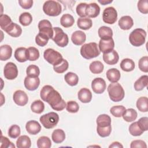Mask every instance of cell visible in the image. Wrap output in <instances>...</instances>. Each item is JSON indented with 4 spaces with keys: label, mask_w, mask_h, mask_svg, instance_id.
<instances>
[{
    "label": "cell",
    "mask_w": 148,
    "mask_h": 148,
    "mask_svg": "<svg viewBox=\"0 0 148 148\" xmlns=\"http://www.w3.org/2000/svg\"><path fill=\"white\" fill-rule=\"evenodd\" d=\"M40 96L41 99L47 102L54 110L61 111L66 108V102L60 94L50 85H45L42 88Z\"/></svg>",
    "instance_id": "obj_1"
},
{
    "label": "cell",
    "mask_w": 148,
    "mask_h": 148,
    "mask_svg": "<svg viewBox=\"0 0 148 148\" xmlns=\"http://www.w3.org/2000/svg\"><path fill=\"white\" fill-rule=\"evenodd\" d=\"M81 56L87 60L98 57L100 54L98 45L95 42H90L84 44L80 48Z\"/></svg>",
    "instance_id": "obj_2"
},
{
    "label": "cell",
    "mask_w": 148,
    "mask_h": 148,
    "mask_svg": "<svg viewBox=\"0 0 148 148\" xmlns=\"http://www.w3.org/2000/svg\"><path fill=\"white\" fill-rule=\"evenodd\" d=\"M108 92L110 99L115 102L123 100L125 95L123 87L117 82L110 83L108 87Z\"/></svg>",
    "instance_id": "obj_3"
},
{
    "label": "cell",
    "mask_w": 148,
    "mask_h": 148,
    "mask_svg": "<svg viewBox=\"0 0 148 148\" xmlns=\"http://www.w3.org/2000/svg\"><path fill=\"white\" fill-rule=\"evenodd\" d=\"M146 37V32L143 29L136 28L130 33L129 40L132 46L139 47L145 43Z\"/></svg>",
    "instance_id": "obj_4"
},
{
    "label": "cell",
    "mask_w": 148,
    "mask_h": 148,
    "mask_svg": "<svg viewBox=\"0 0 148 148\" xmlns=\"http://www.w3.org/2000/svg\"><path fill=\"white\" fill-rule=\"evenodd\" d=\"M43 10L44 13L49 16H57L62 12L61 4L56 1H46L43 5Z\"/></svg>",
    "instance_id": "obj_5"
},
{
    "label": "cell",
    "mask_w": 148,
    "mask_h": 148,
    "mask_svg": "<svg viewBox=\"0 0 148 148\" xmlns=\"http://www.w3.org/2000/svg\"><path fill=\"white\" fill-rule=\"evenodd\" d=\"M42 125L46 129H51L57 125L59 121V116L54 112L42 115L39 119Z\"/></svg>",
    "instance_id": "obj_6"
},
{
    "label": "cell",
    "mask_w": 148,
    "mask_h": 148,
    "mask_svg": "<svg viewBox=\"0 0 148 148\" xmlns=\"http://www.w3.org/2000/svg\"><path fill=\"white\" fill-rule=\"evenodd\" d=\"M54 35L52 40L56 44L61 47H64L68 44L69 39L66 34L59 27H53Z\"/></svg>",
    "instance_id": "obj_7"
},
{
    "label": "cell",
    "mask_w": 148,
    "mask_h": 148,
    "mask_svg": "<svg viewBox=\"0 0 148 148\" xmlns=\"http://www.w3.org/2000/svg\"><path fill=\"white\" fill-rule=\"evenodd\" d=\"M43 57L47 62L53 66L60 63L63 59L62 55L59 52L50 48L45 50Z\"/></svg>",
    "instance_id": "obj_8"
},
{
    "label": "cell",
    "mask_w": 148,
    "mask_h": 148,
    "mask_svg": "<svg viewBox=\"0 0 148 148\" xmlns=\"http://www.w3.org/2000/svg\"><path fill=\"white\" fill-rule=\"evenodd\" d=\"M102 19L105 23L109 24H114L117 19V10L112 6L105 8L103 12Z\"/></svg>",
    "instance_id": "obj_9"
},
{
    "label": "cell",
    "mask_w": 148,
    "mask_h": 148,
    "mask_svg": "<svg viewBox=\"0 0 148 148\" xmlns=\"http://www.w3.org/2000/svg\"><path fill=\"white\" fill-rule=\"evenodd\" d=\"M39 32L46 35L49 39H52L54 35L53 28L51 23L47 20H42L38 23Z\"/></svg>",
    "instance_id": "obj_10"
},
{
    "label": "cell",
    "mask_w": 148,
    "mask_h": 148,
    "mask_svg": "<svg viewBox=\"0 0 148 148\" xmlns=\"http://www.w3.org/2000/svg\"><path fill=\"white\" fill-rule=\"evenodd\" d=\"M3 75L8 80H13L18 76V69L16 64L12 62L6 64L3 69Z\"/></svg>",
    "instance_id": "obj_11"
},
{
    "label": "cell",
    "mask_w": 148,
    "mask_h": 148,
    "mask_svg": "<svg viewBox=\"0 0 148 148\" xmlns=\"http://www.w3.org/2000/svg\"><path fill=\"white\" fill-rule=\"evenodd\" d=\"M91 88L92 91L96 94L103 93L106 88V84L104 79L101 77L95 78L91 82Z\"/></svg>",
    "instance_id": "obj_12"
},
{
    "label": "cell",
    "mask_w": 148,
    "mask_h": 148,
    "mask_svg": "<svg viewBox=\"0 0 148 148\" xmlns=\"http://www.w3.org/2000/svg\"><path fill=\"white\" fill-rule=\"evenodd\" d=\"M13 99L14 103L20 106L25 105L28 101V97L27 94L24 91L20 90H17L14 92Z\"/></svg>",
    "instance_id": "obj_13"
},
{
    "label": "cell",
    "mask_w": 148,
    "mask_h": 148,
    "mask_svg": "<svg viewBox=\"0 0 148 148\" xmlns=\"http://www.w3.org/2000/svg\"><path fill=\"white\" fill-rule=\"evenodd\" d=\"M98 47L100 52L107 53L114 50V42L113 38L109 39H100L99 42Z\"/></svg>",
    "instance_id": "obj_14"
},
{
    "label": "cell",
    "mask_w": 148,
    "mask_h": 148,
    "mask_svg": "<svg viewBox=\"0 0 148 148\" xmlns=\"http://www.w3.org/2000/svg\"><path fill=\"white\" fill-rule=\"evenodd\" d=\"M24 86L28 90L34 91L38 88L40 84V79L38 77H32L26 76L24 81Z\"/></svg>",
    "instance_id": "obj_15"
},
{
    "label": "cell",
    "mask_w": 148,
    "mask_h": 148,
    "mask_svg": "<svg viewBox=\"0 0 148 148\" xmlns=\"http://www.w3.org/2000/svg\"><path fill=\"white\" fill-rule=\"evenodd\" d=\"M119 60V56L114 50L107 53H103V60L108 65H114L118 62Z\"/></svg>",
    "instance_id": "obj_16"
},
{
    "label": "cell",
    "mask_w": 148,
    "mask_h": 148,
    "mask_svg": "<svg viewBox=\"0 0 148 148\" xmlns=\"http://www.w3.org/2000/svg\"><path fill=\"white\" fill-rule=\"evenodd\" d=\"M100 13V8L99 5L95 3H90L87 4L86 9V14L88 18L97 17Z\"/></svg>",
    "instance_id": "obj_17"
},
{
    "label": "cell",
    "mask_w": 148,
    "mask_h": 148,
    "mask_svg": "<svg viewBox=\"0 0 148 148\" xmlns=\"http://www.w3.org/2000/svg\"><path fill=\"white\" fill-rule=\"evenodd\" d=\"M4 31L10 36L17 38L21 35L22 33V29L20 25L12 22L6 28L4 29Z\"/></svg>",
    "instance_id": "obj_18"
},
{
    "label": "cell",
    "mask_w": 148,
    "mask_h": 148,
    "mask_svg": "<svg viewBox=\"0 0 148 148\" xmlns=\"http://www.w3.org/2000/svg\"><path fill=\"white\" fill-rule=\"evenodd\" d=\"M86 40V35L85 33L82 31H76L72 34L71 40L75 45H82L85 42Z\"/></svg>",
    "instance_id": "obj_19"
},
{
    "label": "cell",
    "mask_w": 148,
    "mask_h": 148,
    "mask_svg": "<svg viewBox=\"0 0 148 148\" xmlns=\"http://www.w3.org/2000/svg\"><path fill=\"white\" fill-rule=\"evenodd\" d=\"M25 128L28 134L31 135H36L40 131L41 125L35 120H30L26 123Z\"/></svg>",
    "instance_id": "obj_20"
},
{
    "label": "cell",
    "mask_w": 148,
    "mask_h": 148,
    "mask_svg": "<svg viewBox=\"0 0 148 148\" xmlns=\"http://www.w3.org/2000/svg\"><path fill=\"white\" fill-rule=\"evenodd\" d=\"M118 24L121 29L128 30L132 27L134 21L130 16H124L119 19Z\"/></svg>",
    "instance_id": "obj_21"
},
{
    "label": "cell",
    "mask_w": 148,
    "mask_h": 148,
    "mask_svg": "<svg viewBox=\"0 0 148 148\" xmlns=\"http://www.w3.org/2000/svg\"><path fill=\"white\" fill-rule=\"evenodd\" d=\"M79 100L82 103H89L92 99V93L91 91L87 88H82L77 93Z\"/></svg>",
    "instance_id": "obj_22"
},
{
    "label": "cell",
    "mask_w": 148,
    "mask_h": 148,
    "mask_svg": "<svg viewBox=\"0 0 148 148\" xmlns=\"http://www.w3.org/2000/svg\"><path fill=\"white\" fill-rule=\"evenodd\" d=\"M12 54V49L8 45H2L0 47V60L6 61L9 60Z\"/></svg>",
    "instance_id": "obj_23"
},
{
    "label": "cell",
    "mask_w": 148,
    "mask_h": 148,
    "mask_svg": "<svg viewBox=\"0 0 148 148\" xmlns=\"http://www.w3.org/2000/svg\"><path fill=\"white\" fill-rule=\"evenodd\" d=\"M27 49L25 47H20L16 49L14 56L16 60L20 62H24L28 60Z\"/></svg>",
    "instance_id": "obj_24"
},
{
    "label": "cell",
    "mask_w": 148,
    "mask_h": 148,
    "mask_svg": "<svg viewBox=\"0 0 148 148\" xmlns=\"http://www.w3.org/2000/svg\"><path fill=\"white\" fill-rule=\"evenodd\" d=\"M106 77L109 82L111 83H116L117 82L121 77L120 71L116 68H111L107 71Z\"/></svg>",
    "instance_id": "obj_25"
},
{
    "label": "cell",
    "mask_w": 148,
    "mask_h": 148,
    "mask_svg": "<svg viewBox=\"0 0 148 148\" xmlns=\"http://www.w3.org/2000/svg\"><path fill=\"white\" fill-rule=\"evenodd\" d=\"M98 34L101 39H109L112 38V29L106 26H102L98 30Z\"/></svg>",
    "instance_id": "obj_26"
},
{
    "label": "cell",
    "mask_w": 148,
    "mask_h": 148,
    "mask_svg": "<svg viewBox=\"0 0 148 148\" xmlns=\"http://www.w3.org/2000/svg\"><path fill=\"white\" fill-rule=\"evenodd\" d=\"M77 25L82 29L87 30L91 28L92 22V20L88 17H80L77 20Z\"/></svg>",
    "instance_id": "obj_27"
},
{
    "label": "cell",
    "mask_w": 148,
    "mask_h": 148,
    "mask_svg": "<svg viewBox=\"0 0 148 148\" xmlns=\"http://www.w3.org/2000/svg\"><path fill=\"white\" fill-rule=\"evenodd\" d=\"M31 146V139L27 135H21L16 140V146L18 148H29Z\"/></svg>",
    "instance_id": "obj_28"
},
{
    "label": "cell",
    "mask_w": 148,
    "mask_h": 148,
    "mask_svg": "<svg viewBox=\"0 0 148 148\" xmlns=\"http://www.w3.org/2000/svg\"><path fill=\"white\" fill-rule=\"evenodd\" d=\"M51 139L56 143H61L65 139V132L61 129H56L53 131L51 135Z\"/></svg>",
    "instance_id": "obj_29"
},
{
    "label": "cell",
    "mask_w": 148,
    "mask_h": 148,
    "mask_svg": "<svg viewBox=\"0 0 148 148\" xmlns=\"http://www.w3.org/2000/svg\"><path fill=\"white\" fill-rule=\"evenodd\" d=\"M97 124L98 127H105L111 125V118L106 114H102L98 116L97 119Z\"/></svg>",
    "instance_id": "obj_30"
},
{
    "label": "cell",
    "mask_w": 148,
    "mask_h": 148,
    "mask_svg": "<svg viewBox=\"0 0 148 148\" xmlns=\"http://www.w3.org/2000/svg\"><path fill=\"white\" fill-rule=\"evenodd\" d=\"M148 84V76L143 75L136 80L134 83V88L136 91H141Z\"/></svg>",
    "instance_id": "obj_31"
},
{
    "label": "cell",
    "mask_w": 148,
    "mask_h": 148,
    "mask_svg": "<svg viewBox=\"0 0 148 148\" xmlns=\"http://www.w3.org/2000/svg\"><path fill=\"white\" fill-rule=\"evenodd\" d=\"M121 69L125 72H131L135 68V62L134 61L130 58L123 59L120 63Z\"/></svg>",
    "instance_id": "obj_32"
},
{
    "label": "cell",
    "mask_w": 148,
    "mask_h": 148,
    "mask_svg": "<svg viewBox=\"0 0 148 148\" xmlns=\"http://www.w3.org/2000/svg\"><path fill=\"white\" fill-rule=\"evenodd\" d=\"M137 116L138 113L136 111L132 108H130L128 109H125L122 117L125 121L132 122L136 120V119L137 118Z\"/></svg>",
    "instance_id": "obj_33"
},
{
    "label": "cell",
    "mask_w": 148,
    "mask_h": 148,
    "mask_svg": "<svg viewBox=\"0 0 148 148\" xmlns=\"http://www.w3.org/2000/svg\"><path fill=\"white\" fill-rule=\"evenodd\" d=\"M75 22L73 17L70 14H64L60 18V23L65 28L72 27Z\"/></svg>",
    "instance_id": "obj_34"
},
{
    "label": "cell",
    "mask_w": 148,
    "mask_h": 148,
    "mask_svg": "<svg viewBox=\"0 0 148 148\" xmlns=\"http://www.w3.org/2000/svg\"><path fill=\"white\" fill-rule=\"evenodd\" d=\"M64 79L66 83L71 86H75L77 85L79 82L78 76L75 73L72 72H68L65 74Z\"/></svg>",
    "instance_id": "obj_35"
},
{
    "label": "cell",
    "mask_w": 148,
    "mask_h": 148,
    "mask_svg": "<svg viewBox=\"0 0 148 148\" xmlns=\"http://www.w3.org/2000/svg\"><path fill=\"white\" fill-rule=\"evenodd\" d=\"M104 66L99 61H92L89 66L90 71L94 74H99L103 72Z\"/></svg>",
    "instance_id": "obj_36"
},
{
    "label": "cell",
    "mask_w": 148,
    "mask_h": 148,
    "mask_svg": "<svg viewBox=\"0 0 148 148\" xmlns=\"http://www.w3.org/2000/svg\"><path fill=\"white\" fill-rule=\"evenodd\" d=\"M136 107L141 112L148 111V99L146 97H141L136 101Z\"/></svg>",
    "instance_id": "obj_37"
},
{
    "label": "cell",
    "mask_w": 148,
    "mask_h": 148,
    "mask_svg": "<svg viewBox=\"0 0 148 148\" xmlns=\"http://www.w3.org/2000/svg\"><path fill=\"white\" fill-rule=\"evenodd\" d=\"M31 109L35 113L40 114L44 111L45 104L41 100H35L31 103Z\"/></svg>",
    "instance_id": "obj_38"
},
{
    "label": "cell",
    "mask_w": 148,
    "mask_h": 148,
    "mask_svg": "<svg viewBox=\"0 0 148 148\" xmlns=\"http://www.w3.org/2000/svg\"><path fill=\"white\" fill-rule=\"evenodd\" d=\"M27 54L28 60L34 61L37 60L39 57V50L34 47H29L27 49Z\"/></svg>",
    "instance_id": "obj_39"
},
{
    "label": "cell",
    "mask_w": 148,
    "mask_h": 148,
    "mask_svg": "<svg viewBox=\"0 0 148 148\" xmlns=\"http://www.w3.org/2000/svg\"><path fill=\"white\" fill-rule=\"evenodd\" d=\"M32 21V17L28 12H24L19 16V22L23 26L29 25Z\"/></svg>",
    "instance_id": "obj_40"
},
{
    "label": "cell",
    "mask_w": 148,
    "mask_h": 148,
    "mask_svg": "<svg viewBox=\"0 0 148 148\" xmlns=\"http://www.w3.org/2000/svg\"><path fill=\"white\" fill-rule=\"evenodd\" d=\"M51 146V140L47 136H40L37 140V147L38 148H50Z\"/></svg>",
    "instance_id": "obj_41"
},
{
    "label": "cell",
    "mask_w": 148,
    "mask_h": 148,
    "mask_svg": "<svg viewBox=\"0 0 148 148\" xmlns=\"http://www.w3.org/2000/svg\"><path fill=\"white\" fill-rule=\"evenodd\" d=\"M68 62L65 59L63 58L60 63L53 66V69L57 73H62L68 69Z\"/></svg>",
    "instance_id": "obj_42"
},
{
    "label": "cell",
    "mask_w": 148,
    "mask_h": 148,
    "mask_svg": "<svg viewBox=\"0 0 148 148\" xmlns=\"http://www.w3.org/2000/svg\"><path fill=\"white\" fill-rule=\"evenodd\" d=\"M129 132L130 134L134 136H138L141 135L143 131L139 127L137 121L132 123L129 127Z\"/></svg>",
    "instance_id": "obj_43"
},
{
    "label": "cell",
    "mask_w": 148,
    "mask_h": 148,
    "mask_svg": "<svg viewBox=\"0 0 148 148\" xmlns=\"http://www.w3.org/2000/svg\"><path fill=\"white\" fill-rule=\"evenodd\" d=\"M26 73L29 77H38L40 74V70L38 66L35 65H30L27 68Z\"/></svg>",
    "instance_id": "obj_44"
},
{
    "label": "cell",
    "mask_w": 148,
    "mask_h": 148,
    "mask_svg": "<svg viewBox=\"0 0 148 148\" xmlns=\"http://www.w3.org/2000/svg\"><path fill=\"white\" fill-rule=\"evenodd\" d=\"M125 108L122 105H117L112 107L110 109V113L116 117H120L123 116Z\"/></svg>",
    "instance_id": "obj_45"
},
{
    "label": "cell",
    "mask_w": 148,
    "mask_h": 148,
    "mask_svg": "<svg viewBox=\"0 0 148 148\" xmlns=\"http://www.w3.org/2000/svg\"><path fill=\"white\" fill-rule=\"evenodd\" d=\"M49 39L46 35L39 32L35 37V42L39 46L43 47L47 44Z\"/></svg>",
    "instance_id": "obj_46"
},
{
    "label": "cell",
    "mask_w": 148,
    "mask_h": 148,
    "mask_svg": "<svg viewBox=\"0 0 148 148\" xmlns=\"http://www.w3.org/2000/svg\"><path fill=\"white\" fill-rule=\"evenodd\" d=\"M21 130L20 128L18 125L14 124L10 126V127L9 128L8 130V135L10 138L15 139L19 136L20 135Z\"/></svg>",
    "instance_id": "obj_47"
},
{
    "label": "cell",
    "mask_w": 148,
    "mask_h": 148,
    "mask_svg": "<svg viewBox=\"0 0 148 148\" xmlns=\"http://www.w3.org/2000/svg\"><path fill=\"white\" fill-rule=\"evenodd\" d=\"M12 21L10 17L5 14H1L0 15V27L4 31L11 23Z\"/></svg>",
    "instance_id": "obj_48"
},
{
    "label": "cell",
    "mask_w": 148,
    "mask_h": 148,
    "mask_svg": "<svg viewBox=\"0 0 148 148\" xmlns=\"http://www.w3.org/2000/svg\"><path fill=\"white\" fill-rule=\"evenodd\" d=\"M97 131L98 135L100 136L101 137H102V138L107 137L109 136L111 133V131H112L111 125L105 127H100L97 126Z\"/></svg>",
    "instance_id": "obj_49"
},
{
    "label": "cell",
    "mask_w": 148,
    "mask_h": 148,
    "mask_svg": "<svg viewBox=\"0 0 148 148\" xmlns=\"http://www.w3.org/2000/svg\"><path fill=\"white\" fill-rule=\"evenodd\" d=\"M139 69L145 73L148 72V57L143 56L140 58L138 62Z\"/></svg>",
    "instance_id": "obj_50"
},
{
    "label": "cell",
    "mask_w": 148,
    "mask_h": 148,
    "mask_svg": "<svg viewBox=\"0 0 148 148\" xmlns=\"http://www.w3.org/2000/svg\"><path fill=\"white\" fill-rule=\"evenodd\" d=\"M66 109L69 113H75L79 111V106L76 101H69L66 103Z\"/></svg>",
    "instance_id": "obj_51"
},
{
    "label": "cell",
    "mask_w": 148,
    "mask_h": 148,
    "mask_svg": "<svg viewBox=\"0 0 148 148\" xmlns=\"http://www.w3.org/2000/svg\"><path fill=\"white\" fill-rule=\"evenodd\" d=\"M138 9L140 12L143 14H147L148 13V1L140 0L138 2Z\"/></svg>",
    "instance_id": "obj_52"
},
{
    "label": "cell",
    "mask_w": 148,
    "mask_h": 148,
    "mask_svg": "<svg viewBox=\"0 0 148 148\" xmlns=\"http://www.w3.org/2000/svg\"><path fill=\"white\" fill-rule=\"evenodd\" d=\"M87 4L86 3H80L77 5L76 8V11L78 16L80 17H86V9Z\"/></svg>",
    "instance_id": "obj_53"
},
{
    "label": "cell",
    "mask_w": 148,
    "mask_h": 148,
    "mask_svg": "<svg viewBox=\"0 0 148 148\" xmlns=\"http://www.w3.org/2000/svg\"><path fill=\"white\" fill-rule=\"evenodd\" d=\"M1 148H14L15 146L13 144L12 142L10 141V140L6 136H3L1 135Z\"/></svg>",
    "instance_id": "obj_54"
},
{
    "label": "cell",
    "mask_w": 148,
    "mask_h": 148,
    "mask_svg": "<svg viewBox=\"0 0 148 148\" xmlns=\"http://www.w3.org/2000/svg\"><path fill=\"white\" fill-rule=\"evenodd\" d=\"M139 127L141 130L144 132L147 131V126H148V118L147 117H143L139 119L137 121Z\"/></svg>",
    "instance_id": "obj_55"
},
{
    "label": "cell",
    "mask_w": 148,
    "mask_h": 148,
    "mask_svg": "<svg viewBox=\"0 0 148 148\" xmlns=\"http://www.w3.org/2000/svg\"><path fill=\"white\" fill-rule=\"evenodd\" d=\"M131 148L135 147H141V148H146L147 145L145 141L142 140H134L131 142L130 145Z\"/></svg>",
    "instance_id": "obj_56"
},
{
    "label": "cell",
    "mask_w": 148,
    "mask_h": 148,
    "mask_svg": "<svg viewBox=\"0 0 148 148\" xmlns=\"http://www.w3.org/2000/svg\"><path fill=\"white\" fill-rule=\"evenodd\" d=\"M18 3L20 6L24 9H29L33 5V1L32 0H19Z\"/></svg>",
    "instance_id": "obj_57"
},
{
    "label": "cell",
    "mask_w": 148,
    "mask_h": 148,
    "mask_svg": "<svg viewBox=\"0 0 148 148\" xmlns=\"http://www.w3.org/2000/svg\"><path fill=\"white\" fill-rule=\"evenodd\" d=\"M109 148H123V146L119 142H113L109 146Z\"/></svg>",
    "instance_id": "obj_58"
},
{
    "label": "cell",
    "mask_w": 148,
    "mask_h": 148,
    "mask_svg": "<svg viewBox=\"0 0 148 148\" xmlns=\"http://www.w3.org/2000/svg\"><path fill=\"white\" fill-rule=\"evenodd\" d=\"M113 1H106V0H102V1H98V2L102 4V5H106L108 4H109L112 3Z\"/></svg>",
    "instance_id": "obj_59"
}]
</instances>
